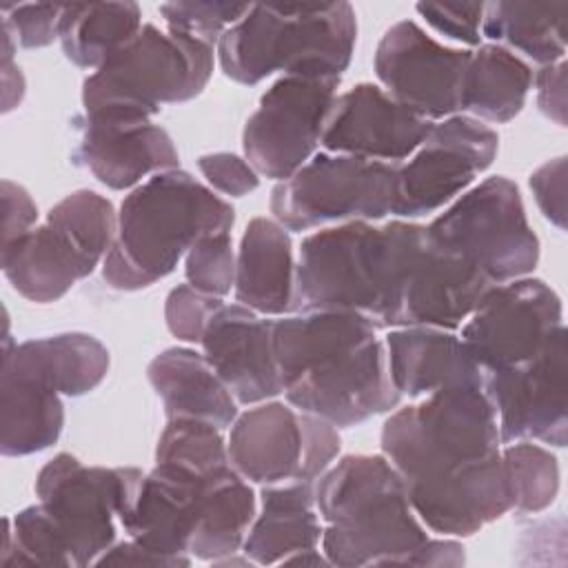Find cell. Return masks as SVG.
<instances>
[{
  "instance_id": "11",
  "label": "cell",
  "mask_w": 568,
  "mask_h": 568,
  "mask_svg": "<svg viewBox=\"0 0 568 568\" xmlns=\"http://www.w3.org/2000/svg\"><path fill=\"white\" fill-rule=\"evenodd\" d=\"M395 169L344 153H315L271 191V213L286 231H311L353 220H382L393 206Z\"/></svg>"
},
{
  "instance_id": "17",
  "label": "cell",
  "mask_w": 568,
  "mask_h": 568,
  "mask_svg": "<svg viewBox=\"0 0 568 568\" xmlns=\"http://www.w3.org/2000/svg\"><path fill=\"white\" fill-rule=\"evenodd\" d=\"M495 286L475 266L426 240V226L415 224L386 320V328L435 326L457 328Z\"/></svg>"
},
{
  "instance_id": "10",
  "label": "cell",
  "mask_w": 568,
  "mask_h": 568,
  "mask_svg": "<svg viewBox=\"0 0 568 568\" xmlns=\"http://www.w3.org/2000/svg\"><path fill=\"white\" fill-rule=\"evenodd\" d=\"M144 470L87 466L71 453L53 455L36 477V495L64 537L75 568L95 564L133 508Z\"/></svg>"
},
{
  "instance_id": "6",
  "label": "cell",
  "mask_w": 568,
  "mask_h": 568,
  "mask_svg": "<svg viewBox=\"0 0 568 568\" xmlns=\"http://www.w3.org/2000/svg\"><path fill=\"white\" fill-rule=\"evenodd\" d=\"M413 222L353 220L306 235L295 264L297 311H355L386 328Z\"/></svg>"
},
{
  "instance_id": "1",
  "label": "cell",
  "mask_w": 568,
  "mask_h": 568,
  "mask_svg": "<svg viewBox=\"0 0 568 568\" xmlns=\"http://www.w3.org/2000/svg\"><path fill=\"white\" fill-rule=\"evenodd\" d=\"M382 453L433 532L470 537L513 510L497 415L484 382L444 386L397 408L384 422Z\"/></svg>"
},
{
  "instance_id": "33",
  "label": "cell",
  "mask_w": 568,
  "mask_h": 568,
  "mask_svg": "<svg viewBox=\"0 0 568 568\" xmlns=\"http://www.w3.org/2000/svg\"><path fill=\"white\" fill-rule=\"evenodd\" d=\"M0 566H75L64 537L40 501L4 519Z\"/></svg>"
},
{
  "instance_id": "34",
  "label": "cell",
  "mask_w": 568,
  "mask_h": 568,
  "mask_svg": "<svg viewBox=\"0 0 568 568\" xmlns=\"http://www.w3.org/2000/svg\"><path fill=\"white\" fill-rule=\"evenodd\" d=\"M513 510L519 515H535L546 510L559 490L557 457L530 439L506 444L501 450Z\"/></svg>"
},
{
  "instance_id": "25",
  "label": "cell",
  "mask_w": 568,
  "mask_h": 568,
  "mask_svg": "<svg viewBox=\"0 0 568 568\" xmlns=\"http://www.w3.org/2000/svg\"><path fill=\"white\" fill-rule=\"evenodd\" d=\"M2 362L36 377L60 395L80 397L102 384L109 373L106 346L89 333H58L13 344L4 335Z\"/></svg>"
},
{
  "instance_id": "46",
  "label": "cell",
  "mask_w": 568,
  "mask_h": 568,
  "mask_svg": "<svg viewBox=\"0 0 568 568\" xmlns=\"http://www.w3.org/2000/svg\"><path fill=\"white\" fill-rule=\"evenodd\" d=\"M16 40L7 27H2V111H11L24 95V78L18 64H13Z\"/></svg>"
},
{
  "instance_id": "30",
  "label": "cell",
  "mask_w": 568,
  "mask_h": 568,
  "mask_svg": "<svg viewBox=\"0 0 568 568\" xmlns=\"http://www.w3.org/2000/svg\"><path fill=\"white\" fill-rule=\"evenodd\" d=\"M255 519V495L248 481L231 466L209 473L200 519L191 539V557L220 561L235 555Z\"/></svg>"
},
{
  "instance_id": "47",
  "label": "cell",
  "mask_w": 568,
  "mask_h": 568,
  "mask_svg": "<svg viewBox=\"0 0 568 568\" xmlns=\"http://www.w3.org/2000/svg\"><path fill=\"white\" fill-rule=\"evenodd\" d=\"M406 564L417 566H459L464 564V546L453 539H426Z\"/></svg>"
},
{
  "instance_id": "37",
  "label": "cell",
  "mask_w": 568,
  "mask_h": 568,
  "mask_svg": "<svg viewBox=\"0 0 568 568\" xmlns=\"http://www.w3.org/2000/svg\"><path fill=\"white\" fill-rule=\"evenodd\" d=\"M251 4L246 2H164L160 4V16L166 29L193 36L217 49L220 38L229 27L246 16Z\"/></svg>"
},
{
  "instance_id": "29",
  "label": "cell",
  "mask_w": 568,
  "mask_h": 568,
  "mask_svg": "<svg viewBox=\"0 0 568 568\" xmlns=\"http://www.w3.org/2000/svg\"><path fill=\"white\" fill-rule=\"evenodd\" d=\"M532 69L526 60L501 44H479L470 51L462 89L459 111L481 122L504 124L519 115L532 89Z\"/></svg>"
},
{
  "instance_id": "26",
  "label": "cell",
  "mask_w": 568,
  "mask_h": 568,
  "mask_svg": "<svg viewBox=\"0 0 568 568\" xmlns=\"http://www.w3.org/2000/svg\"><path fill=\"white\" fill-rule=\"evenodd\" d=\"M260 515H255L242 552L260 566L284 564L297 552L317 548L322 524L315 506V484H275L262 486Z\"/></svg>"
},
{
  "instance_id": "5",
  "label": "cell",
  "mask_w": 568,
  "mask_h": 568,
  "mask_svg": "<svg viewBox=\"0 0 568 568\" xmlns=\"http://www.w3.org/2000/svg\"><path fill=\"white\" fill-rule=\"evenodd\" d=\"M357 40L348 2L251 4L217 42L220 69L253 87L275 71L300 78H342Z\"/></svg>"
},
{
  "instance_id": "36",
  "label": "cell",
  "mask_w": 568,
  "mask_h": 568,
  "mask_svg": "<svg viewBox=\"0 0 568 568\" xmlns=\"http://www.w3.org/2000/svg\"><path fill=\"white\" fill-rule=\"evenodd\" d=\"M186 284L200 293L224 297L235 284V251L231 231H211L200 235L186 251Z\"/></svg>"
},
{
  "instance_id": "27",
  "label": "cell",
  "mask_w": 568,
  "mask_h": 568,
  "mask_svg": "<svg viewBox=\"0 0 568 568\" xmlns=\"http://www.w3.org/2000/svg\"><path fill=\"white\" fill-rule=\"evenodd\" d=\"M146 377L164 404L166 419L191 417L224 430L237 417L235 397L206 357L193 348H164L149 362Z\"/></svg>"
},
{
  "instance_id": "38",
  "label": "cell",
  "mask_w": 568,
  "mask_h": 568,
  "mask_svg": "<svg viewBox=\"0 0 568 568\" xmlns=\"http://www.w3.org/2000/svg\"><path fill=\"white\" fill-rule=\"evenodd\" d=\"M222 304V297H213L206 293L195 291L189 284H178L169 291L164 302V322L173 337L200 344L202 333L206 328V322L215 313V308Z\"/></svg>"
},
{
  "instance_id": "3",
  "label": "cell",
  "mask_w": 568,
  "mask_h": 568,
  "mask_svg": "<svg viewBox=\"0 0 568 568\" xmlns=\"http://www.w3.org/2000/svg\"><path fill=\"white\" fill-rule=\"evenodd\" d=\"M315 506L331 566L406 564L428 539L386 455H344L328 466L315 481Z\"/></svg>"
},
{
  "instance_id": "8",
  "label": "cell",
  "mask_w": 568,
  "mask_h": 568,
  "mask_svg": "<svg viewBox=\"0 0 568 568\" xmlns=\"http://www.w3.org/2000/svg\"><path fill=\"white\" fill-rule=\"evenodd\" d=\"M215 47L173 31L142 24L82 82L84 113H129L151 118L162 104L189 102L213 75Z\"/></svg>"
},
{
  "instance_id": "32",
  "label": "cell",
  "mask_w": 568,
  "mask_h": 568,
  "mask_svg": "<svg viewBox=\"0 0 568 568\" xmlns=\"http://www.w3.org/2000/svg\"><path fill=\"white\" fill-rule=\"evenodd\" d=\"M566 20L568 2H488L481 38L521 51L544 67L566 55Z\"/></svg>"
},
{
  "instance_id": "9",
  "label": "cell",
  "mask_w": 568,
  "mask_h": 568,
  "mask_svg": "<svg viewBox=\"0 0 568 568\" xmlns=\"http://www.w3.org/2000/svg\"><path fill=\"white\" fill-rule=\"evenodd\" d=\"M426 240L475 266L490 284L526 277L539 262L519 186L493 175L464 191L428 226Z\"/></svg>"
},
{
  "instance_id": "42",
  "label": "cell",
  "mask_w": 568,
  "mask_h": 568,
  "mask_svg": "<svg viewBox=\"0 0 568 568\" xmlns=\"http://www.w3.org/2000/svg\"><path fill=\"white\" fill-rule=\"evenodd\" d=\"M530 191L541 215L557 229H566V158L544 162L530 173Z\"/></svg>"
},
{
  "instance_id": "35",
  "label": "cell",
  "mask_w": 568,
  "mask_h": 568,
  "mask_svg": "<svg viewBox=\"0 0 568 568\" xmlns=\"http://www.w3.org/2000/svg\"><path fill=\"white\" fill-rule=\"evenodd\" d=\"M155 462L202 475L231 464L222 428L191 417L166 419L155 446Z\"/></svg>"
},
{
  "instance_id": "18",
  "label": "cell",
  "mask_w": 568,
  "mask_h": 568,
  "mask_svg": "<svg viewBox=\"0 0 568 568\" xmlns=\"http://www.w3.org/2000/svg\"><path fill=\"white\" fill-rule=\"evenodd\" d=\"M470 51L428 36L415 20L390 24L375 49V75L384 91L426 120L459 111V89Z\"/></svg>"
},
{
  "instance_id": "39",
  "label": "cell",
  "mask_w": 568,
  "mask_h": 568,
  "mask_svg": "<svg viewBox=\"0 0 568 568\" xmlns=\"http://www.w3.org/2000/svg\"><path fill=\"white\" fill-rule=\"evenodd\" d=\"M64 4L31 2L2 4V27H7L16 44L24 49H42L58 40Z\"/></svg>"
},
{
  "instance_id": "22",
  "label": "cell",
  "mask_w": 568,
  "mask_h": 568,
  "mask_svg": "<svg viewBox=\"0 0 568 568\" xmlns=\"http://www.w3.org/2000/svg\"><path fill=\"white\" fill-rule=\"evenodd\" d=\"M206 477L209 473L155 462L153 470L144 473L135 504L120 524L126 537L178 566H191V539L200 519Z\"/></svg>"
},
{
  "instance_id": "2",
  "label": "cell",
  "mask_w": 568,
  "mask_h": 568,
  "mask_svg": "<svg viewBox=\"0 0 568 568\" xmlns=\"http://www.w3.org/2000/svg\"><path fill=\"white\" fill-rule=\"evenodd\" d=\"M273 353L286 402L337 428L388 413L402 399L377 328L355 311H297L273 320Z\"/></svg>"
},
{
  "instance_id": "19",
  "label": "cell",
  "mask_w": 568,
  "mask_h": 568,
  "mask_svg": "<svg viewBox=\"0 0 568 568\" xmlns=\"http://www.w3.org/2000/svg\"><path fill=\"white\" fill-rule=\"evenodd\" d=\"M78 140L71 160L113 191H124L142 178L178 169L173 138L151 118L129 113H82L73 120Z\"/></svg>"
},
{
  "instance_id": "7",
  "label": "cell",
  "mask_w": 568,
  "mask_h": 568,
  "mask_svg": "<svg viewBox=\"0 0 568 568\" xmlns=\"http://www.w3.org/2000/svg\"><path fill=\"white\" fill-rule=\"evenodd\" d=\"M118 231V213L104 195L78 189L51 206L47 220L0 246L9 284L29 302L49 304L104 262Z\"/></svg>"
},
{
  "instance_id": "28",
  "label": "cell",
  "mask_w": 568,
  "mask_h": 568,
  "mask_svg": "<svg viewBox=\"0 0 568 568\" xmlns=\"http://www.w3.org/2000/svg\"><path fill=\"white\" fill-rule=\"evenodd\" d=\"M64 426L60 393L2 362L0 368V450L24 457L53 446Z\"/></svg>"
},
{
  "instance_id": "4",
  "label": "cell",
  "mask_w": 568,
  "mask_h": 568,
  "mask_svg": "<svg viewBox=\"0 0 568 568\" xmlns=\"http://www.w3.org/2000/svg\"><path fill=\"white\" fill-rule=\"evenodd\" d=\"M233 222V206L191 173H155L124 195L102 277L115 291L146 288L173 273L200 235Z\"/></svg>"
},
{
  "instance_id": "40",
  "label": "cell",
  "mask_w": 568,
  "mask_h": 568,
  "mask_svg": "<svg viewBox=\"0 0 568 568\" xmlns=\"http://www.w3.org/2000/svg\"><path fill=\"white\" fill-rule=\"evenodd\" d=\"M415 11L442 36L477 47L481 42L484 2H419Z\"/></svg>"
},
{
  "instance_id": "21",
  "label": "cell",
  "mask_w": 568,
  "mask_h": 568,
  "mask_svg": "<svg viewBox=\"0 0 568 568\" xmlns=\"http://www.w3.org/2000/svg\"><path fill=\"white\" fill-rule=\"evenodd\" d=\"M202 355L237 404L253 406L282 393L273 353V320L242 304H220L202 333Z\"/></svg>"
},
{
  "instance_id": "41",
  "label": "cell",
  "mask_w": 568,
  "mask_h": 568,
  "mask_svg": "<svg viewBox=\"0 0 568 568\" xmlns=\"http://www.w3.org/2000/svg\"><path fill=\"white\" fill-rule=\"evenodd\" d=\"M197 169L211 189L231 197H242L260 186L257 171L244 158L229 151L200 155Z\"/></svg>"
},
{
  "instance_id": "15",
  "label": "cell",
  "mask_w": 568,
  "mask_h": 568,
  "mask_svg": "<svg viewBox=\"0 0 568 568\" xmlns=\"http://www.w3.org/2000/svg\"><path fill=\"white\" fill-rule=\"evenodd\" d=\"M561 300L539 277H517L490 286L462 328V342L484 373L532 359L564 326Z\"/></svg>"
},
{
  "instance_id": "12",
  "label": "cell",
  "mask_w": 568,
  "mask_h": 568,
  "mask_svg": "<svg viewBox=\"0 0 568 568\" xmlns=\"http://www.w3.org/2000/svg\"><path fill=\"white\" fill-rule=\"evenodd\" d=\"M231 466L260 486L315 484L342 448L337 426L284 402H262L231 424Z\"/></svg>"
},
{
  "instance_id": "13",
  "label": "cell",
  "mask_w": 568,
  "mask_h": 568,
  "mask_svg": "<svg viewBox=\"0 0 568 568\" xmlns=\"http://www.w3.org/2000/svg\"><path fill=\"white\" fill-rule=\"evenodd\" d=\"M499 151V135L486 122L455 113L430 126L408 162L395 169L393 206L397 217H422L464 193Z\"/></svg>"
},
{
  "instance_id": "16",
  "label": "cell",
  "mask_w": 568,
  "mask_h": 568,
  "mask_svg": "<svg viewBox=\"0 0 568 568\" xmlns=\"http://www.w3.org/2000/svg\"><path fill=\"white\" fill-rule=\"evenodd\" d=\"M484 390L495 408L501 444L530 439L564 448L566 408V328H557L528 362L484 373Z\"/></svg>"
},
{
  "instance_id": "20",
  "label": "cell",
  "mask_w": 568,
  "mask_h": 568,
  "mask_svg": "<svg viewBox=\"0 0 568 568\" xmlns=\"http://www.w3.org/2000/svg\"><path fill=\"white\" fill-rule=\"evenodd\" d=\"M430 126V120L395 102L382 87L359 82L335 95L320 144L328 153L399 164L415 153Z\"/></svg>"
},
{
  "instance_id": "14",
  "label": "cell",
  "mask_w": 568,
  "mask_h": 568,
  "mask_svg": "<svg viewBox=\"0 0 568 568\" xmlns=\"http://www.w3.org/2000/svg\"><path fill=\"white\" fill-rule=\"evenodd\" d=\"M339 78L282 75L260 98L242 131L246 162L271 180L291 178L322 140Z\"/></svg>"
},
{
  "instance_id": "45",
  "label": "cell",
  "mask_w": 568,
  "mask_h": 568,
  "mask_svg": "<svg viewBox=\"0 0 568 568\" xmlns=\"http://www.w3.org/2000/svg\"><path fill=\"white\" fill-rule=\"evenodd\" d=\"M98 566H171L175 568L178 564L164 555H158L153 550H146L144 546H140L138 541L133 539H126V541H115L98 561Z\"/></svg>"
},
{
  "instance_id": "44",
  "label": "cell",
  "mask_w": 568,
  "mask_h": 568,
  "mask_svg": "<svg viewBox=\"0 0 568 568\" xmlns=\"http://www.w3.org/2000/svg\"><path fill=\"white\" fill-rule=\"evenodd\" d=\"M532 84L539 111L559 126H566V60L544 64L532 75Z\"/></svg>"
},
{
  "instance_id": "43",
  "label": "cell",
  "mask_w": 568,
  "mask_h": 568,
  "mask_svg": "<svg viewBox=\"0 0 568 568\" xmlns=\"http://www.w3.org/2000/svg\"><path fill=\"white\" fill-rule=\"evenodd\" d=\"M2 244H9L31 231L38 222V206L29 191L11 180H2Z\"/></svg>"
},
{
  "instance_id": "24",
  "label": "cell",
  "mask_w": 568,
  "mask_h": 568,
  "mask_svg": "<svg viewBox=\"0 0 568 568\" xmlns=\"http://www.w3.org/2000/svg\"><path fill=\"white\" fill-rule=\"evenodd\" d=\"M235 300L262 315L293 313L295 260L288 231L271 217H253L235 255Z\"/></svg>"
},
{
  "instance_id": "31",
  "label": "cell",
  "mask_w": 568,
  "mask_h": 568,
  "mask_svg": "<svg viewBox=\"0 0 568 568\" xmlns=\"http://www.w3.org/2000/svg\"><path fill=\"white\" fill-rule=\"evenodd\" d=\"M142 29L135 2H71L62 9L58 40L67 60L80 69H100Z\"/></svg>"
},
{
  "instance_id": "23",
  "label": "cell",
  "mask_w": 568,
  "mask_h": 568,
  "mask_svg": "<svg viewBox=\"0 0 568 568\" xmlns=\"http://www.w3.org/2000/svg\"><path fill=\"white\" fill-rule=\"evenodd\" d=\"M384 346L390 382L402 397H424L444 386L484 382V371L453 331L435 326L390 328Z\"/></svg>"
}]
</instances>
